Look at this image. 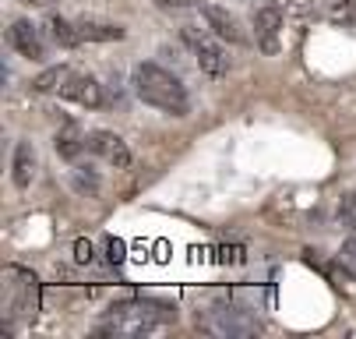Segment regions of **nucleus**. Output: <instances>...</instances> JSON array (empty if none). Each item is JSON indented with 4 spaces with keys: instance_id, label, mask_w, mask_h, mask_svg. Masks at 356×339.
<instances>
[{
    "instance_id": "nucleus-1",
    "label": "nucleus",
    "mask_w": 356,
    "mask_h": 339,
    "mask_svg": "<svg viewBox=\"0 0 356 339\" xmlns=\"http://www.w3.org/2000/svg\"><path fill=\"white\" fill-rule=\"evenodd\" d=\"M134 92H138V100L148 103V107H156L163 113H173V117H184L191 110V100H187V88L177 74H170L166 68L159 64H138L134 68Z\"/></svg>"
},
{
    "instance_id": "nucleus-2",
    "label": "nucleus",
    "mask_w": 356,
    "mask_h": 339,
    "mask_svg": "<svg viewBox=\"0 0 356 339\" xmlns=\"http://www.w3.org/2000/svg\"><path fill=\"white\" fill-rule=\"evenodd\" d=\"M163 322L159 308L156 304H145V301H124V304H113L110 315L103 318L99 332H113V336H145Z\"/></svg>"
},
{
    "instance_id": "nucleus-3",
    "label": "nucleus",
    "mask_w": 356,
    "mask_h": 339,
    "mask_svg": "<svg viewBox=\"0 0 356 339\" xmlns=\"http://www.w3.org/2000/svg\"><path fill=\"white\" fill-rule=\"evenodd\" d=\"M184 42L194 50V61H197V68L205 71V74L222 78V74L229 71V57H226V50H222V46H219V42H216L205 29L184 25Z\"/></svg>"
},
{
    "instance_id": "nucleus-4",
    "label": "nucleus",
    "mask_w": 356,
    "mask_h": 339,
    "mask_svg": "<svg viewBox=\"0 0 356 339\" xmlns=\"http://www.w3.org/2000/svg\"><path fill=\"white\" fill-rule=\"evenodd\" d=\"M60 95H64V100H71V103H78V107H88V110H99V107L106 103L103 85H99L92 74H85V71H74V68H71V74L64 78V85H60Z\"/></svg>"
},
{
    "instance_id": "nucleus-5",
    "label": "nucleus",
    "mask_w": 356,
    "mask_h": 339,
    "mask_svg": "<svg viewBox=\"0 0 356 339\" xmlns=\"http://www.w3.org/2000/svg\"><path fill=\"white\" fill-rule=\"evenodd\" d=\"M254 36H258V46L265 54H279L282 50V8H261L254 11Z\"/></svg>"
},
{
    "instance_id": "nucleus-6",
    "label": "nucleus",
    "mask_w": 356,
    "mask_h": 339,
    "mask_svg": "<svg viewBox=\"0 0 356 339\" xmlns=\"http://www.w3.org/2000/svg\"><path fill=\"white\" fill-rule=\"evenodd\" d=\"M88 152L103 156V159H106L110 166H117V170H127V166H131L127 141H124L120 134H113V131H92V134H88Z\"/></svg>"
},
{
    "instance_id": "nucleus-7",
    "label": "nucleus",
    "mask_w": 356,
    "mask_h": 339,
    "mask_svg": "<svg viewBox=\"0 0 356 339\" xmlns=\"http://www.w3.org/2000/svg\"><path fill=\"white\" fill-rule=\"evenodd\" d=\"M201 15H205L209 29H212L222 42H233V46H243V42H247V32H243L240 18L229 15L226 8H219V4H201Z\"/></svg>"
},
{
    "instance_id": "nucleus-8",
    "label": "nucleus",
    "mask_w": 356,
    "mask_h": 339,
    "mask_svg": "<svg viewBox=\"0 0 356 339\" xmlns=\"http://www.w3.org/2000/svg\"><path fill=\"white\" fill-rule=\"evenodd\" d=\"M8 42L15 46L22 57H29V61H42V57H46V42H42L39 29H35L32 22H25V18L11 22V29H8Z\"/></svg>"
},
{
    "instance_id": "nucleus-9",
    "label": "nucleus",
    "mask_w": 356,
    "mask_h": 339,
    "mask_svg": "<svg viewBox=\"0 0 356 339\" xmlns=\"http://www.w3.org/2000/svg\"><path fill=\"white\" fill-rule=\"evenodd\" d=\"M54 145H57V156H60V159L74 163V159H78V156H81V152L88 149V134H85V131H81L78 124H64Z\"/></svg>"
},
{
    "instance_id": "nucleus-10",
    "label": "nucleus",
    "mask_w": 356,
    "mask_h": 339,
    "mask_svg": "<svg viewBox=\"0 0 356 339\" xmlns=\"http://www.w3.org/2000/svg\"><path fill=\"white\" fill-rule=\"evenodd\" d=\"M32 177H35V149L29 141H18L15 159H11V180H15V187H29Z\"/></svg>"
},
{
    "instance_id": "nucleus-11",
    "label": "nucleus",
    "mask_w": 356,
    "mask_h": 339,
    "mask_svg": "<svg viewBox=\"0 0 356 339\" xmlns=\"http://www.w3.org/2000/svg\"><path fill=\"white\" fill-rule=\"evenodd\" d=\"M78 32H81V42H113V39H124V29L120 25L95 22V18H81L78 22Z\"/></svg>"
},
{
    "instance_id": "nucleus-12",
    "label": "nucleus",
    "mask_w": 356,
    "mask_h": 339,
    "mask_svg": "<svg viewBox=\"0 0 356 339\" xmlns=\"http://www.w3.org/2000/svg\"><path fill=\"white\" fill-rule=\"evenodd\" d=\"M282 4H286V11H289L293 18L311 22V18H321V15H328L335 0H282Z\"/></svg>"
},
{
    "instance_id": "nucleus-13",
    "label": "nucleus",
    "mask_w": 356,
    "mask_h": 339,
    "mask_svg": "<svg viewBox=\"0 0 356 339\" xmlns=\"http://www.w3.org/2000/svg\"><path fill=\"white\" fill-rule=\"evenodd\" d=\"M328 22L335 29H346L349 36H356V0H335L328 11Z\"/></svg>"
},
{
    "instance_id": "nucleus-14",
    "label": "nucleus",
    "mask_w": 356,
    "mask_h": 339,
    "mask_svg": "<svg viewBox=\"0 0 356 339\" xmlns=\"http://www.w3.org/2000/svg\"><path fill=\"white\" fill-rule=\"evenodd\" d=\"M49 36H54L60 46H78L81 42V32H78V22H67V18H49Z\"/></svg>"
},
{
    "instance_id": "nucleus-15",
    "label": "nucleus",
    "mask_w": 356,
    "mask_h": 339,
    "mask_svg": "<svg viewBox=\"0 0 356 339\" xmlns=\"http://www.w3.org/2000/svg\"><path fill=\"white\" fill-rule=\"evenodd\" d=\"M67 74H71V68H64V64H60V68H46V71L32 81V88H35V92H60V85H64Z\"/></svg>"
},
{
    "instance_id": "nucleus-16",
    "label": "nucleus",
    "mask_w": 356,
    "mask_h": 339,
    "mask_svg": "<svg viewBox=\"0 0 356 339\" xmlns=\"http://www.w3.org/2000/svg\"><path fill=\"white\" fill-rule=\"evenodd\" d=\"M74 187L81 195H95L99 191V177L92 173V166H74Z\"/></svg>"
},
{
    "instance_id": "nucleus-17",
    "label": "nucleus",
    "mask_w": 356,
    "mask_h": 339,
    "mask_svg": "<svg viewBox=\"0 0 356 339\" xmlns=\"http://www.w3.org/2000/svg\"><path fill=\"white\" fill-rule=\"evenodd\" d=\"M339 223H346L349 230L356 226V191H346L339 198Z\"/></svg>"
},
{
    "instance_id": "nucleus-18",
    "label": "nucleus",
    "mask_w": 356,
    "mask_h": 339,
    "mask_svg": "<svg viewBox=\"0 0 356 339\" xmlns=\"http://www.w3.org/2000/svg\"><path fill=\"white\" fill-rule=\"evenodd\" d=\"M342 262H353V265H356V226L349 230L346 244H342Z\"/></svg>"
},
{
    "instance_id": "nucleus-19",
    "label": "nucleus",
    "mask_w": 356,
    "mask_h": 339,
    "mask_svg": "<svg viewBox=\"0 0 356 339\" xmlns=\"http://www.w3.org/2000/svg\"><path fill=\"white\" fill-rule=\"evenodd\" d=\"M74 258H78V265H88L95 255H92V244H88V240H78V244H74Z\"/></svg>"
},
{
    "instance_id": "nucleus-20",
    "label": "nucleus",
    "mask_w": 356,
    "mask_h": 339,
    "mask_svg": "<svg viewBox=\"0 0 356 339\" xmlns=\"http://www.w3.org/2000/svg\"><path fill=\"white\" fill-rule=\"evenodd\" d=\"M156 8H163V11H184V8H191L194 0H152Z\"/></svg>"
},
{
    "instance_id": "nucleus-21",
    "label": "nucleus",
    "mask_w": 356,
    "mask_h": 339,
    "mask_svg": "<svg viewBox=\"0 0 356 339\" xmlns=\"http://www.w3.org/2000/svg\"><path fill=\"white\" fill-rule=\"evenodd\" d=\"M106 248H110V262L120 265V262H124V251H127V248H124V240H113V237H110V244H106Z\"/></svg>"
},
{
    "instance_id": "nucleus-22",
    "label": "nucleus",
    "mask_w": 356,
    "mask_h": 339,
    "mask_svg": "<svg viewBox=\"0 0 356 339\" xmlns=\"http://www.w3.org/2000/svg\"><path fill=\"white\" fill-rule=\"evenodd\" d=\"M166 251H170V244H163V240H159V244H156V262H166L170 258Z\"/></svg>"
},
{
    "instance_id": "nucleus-23",
    "label": "nucleus",
    "mask_w": 356,
    "mask_h": 339,
    "mask_svg": "<svg viewBox=\"0 0 356 339\" xmlns=\"http://www.w3.org/2000/svg\"><path fill=\"white\" fill-rule=\"evenodd\" d=\"M279 4H282V0H279Z\"/></svg>"
}]
</instances>
